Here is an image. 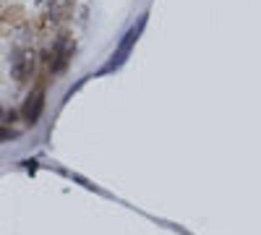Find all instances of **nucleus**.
I'll return each mask as SVG.
<instances>
[{
  "label": "nucleus",
  "instance_id": "3",
  "mask_svg": "<svg viewBox=\"0 0 261 235\" xmlns=\"http://www.w3.org/2000/svg\"><path fill=\"white\" fill-rule=\"evenodd\" d=\"M34 66H37V58H34V50H18L11 60V76L16 84H27L34 73Z\"/></svg>",
  "mask_w": 261,
  "mask_h": 235
},
{
  "label": "nucleus",
  "instance_id": "6",
  "mask_svg": "<svg viewBox=\"0 0 261 235\" xmlns=\"http://www.w3.org/2000/svg\"><path fill=\"white\" fill-rule=\"evenodd\" d=\"M18 27H24V13H21L18 8H8L3 11V16H0V29H6V32H13Z\"/></svg>",
  "mask_w": 261,
  "mask_h": 235
},
{
  "label": "nucleus",
  "instance_id": "5",
  "mask_svg": "<svg viewBox=\"0 0 261 235\" xmlns=\"http://www.w3.org/2000/svg\"><path fill=\"white\" fill-rule=\"evenodd\" d=\"M144 21H146V18H141V21H139V24H136L134 29H130V32L125 34V39L120 42V47H118V58H113V63H110V68H113V66H120V63L125 60V55H128V50H130V47H134V42L139 39V34H141V29H144Z\"/></svg>",
  "mask_w": 261,
  "mask_h": 235
},
{
  "label": "nucleus",
  "instance_id": "4",
  "mask_svg": "<svg viewBox=\"0 0 261 235\" xmlns=\"http://www.w3.org/2000/svg\"><path fill=\"white\" fill-rule=\"evenodd\" d=\"M42 110H45V92L37 89V92H32L29 99L24 102V120L34 125V123L42 118Z\"/></svg>",
  "mask_w": 261,
  "mask_h": 235
},
{
  "label": "nucleus",
  "instance_id": "7",
  "mask_svg": "<svg viewBox=\"0 0 261 235\" xmlns=\"http://www.w3.org/2000/svg\"><path fill=\"white\" fill-rule=\"evenodd\" d=\"M13 139H16V131H13V128L0 125V144H3V141H13Z\"/></svg>",
  "mask_w": 261,
  "mask_h": 235
},
{
  "label": "nucleus",
  "instance_id": "2",
  "mask_svg": "<svg viewBox=\"0 0 261 235\" xmlns=\"http://www.w3.org/2000/svg\"><path fill=\"white\" fill-rule=\"evenodd\" d=\"M73 3H76V0H50L47 11L39 16V32H42V34L55 32V29L60 27V21L68 18V11H71Z\"/></svg>",
  "mask_w": 261,
  "mask_h": 235
},
{
  "label": "nucleus",
  "instance_id": "1",
  "mask_svg": "<svg viewBox=\"0 0 261 235\" xmlns=\"http://www.w3.org/2000/svg\"><path fill=\"white\" fill-rule=\"evenodd\" d=\"M73 50H76V45H73L71 37H58L55 39V45H53V50L47 55V68H50L53 76H58V73H63L65 68H68V63L73 58Z\"/></svg>",
  "mask_w": 261,
  "mask_h": 235
}]
</instances>
